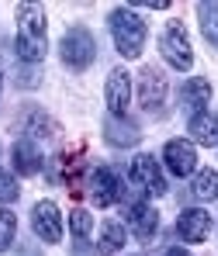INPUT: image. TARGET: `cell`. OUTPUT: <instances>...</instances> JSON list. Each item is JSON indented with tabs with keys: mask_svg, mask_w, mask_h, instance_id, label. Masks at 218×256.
I'll use <instances>...</instances> for the list:
<instances>
[{
	"mask_svg": "<svg viewBox=\"0 0 218 256\" xmlns=\"http://www.w3.org/2000/svg\"><path fill=\"white\" fill-rule=\"evenodd\" d=\"M45 10L38 7V4H21L18 7V42H14V48H18V56L24 59V62H42L45 56Z\"/></svg>",
	"mask_w": 218,
	"mask_h": 256,
	"instance_id": "1",
	"label": "cell"
},
{
	"mask_svg": "<svg viewBox=\"0 0 218 256\" xmlns=\"http://www.w3.org/2000/svg\"><path fill=\"white\" fill-rule=\"evenodd\" d=\"M146 21L132 10V7H118L111 14V38H114V48L125 56V59H138L142 48H146Z\"/></svg>",
	"mask_w": 218,
	"mask_h": 256,
	"instance_id": "2",
	"label": "cell"
},
{
	"mask_svg": "<svg viewBox=\"0 0 218 256\" xmlns=\"http://www.w3.org/2000/svg\"><path fill=\"white\" fill-rule=\"evenodd\" d=\"M59 56H62V66L66 70L84 73V70L94 66V59H97V42H94V35H90L87 28H70L62 35V42H59Z\"/></svg>",
	"mask_w": 218,
	"mask_h": 256,
	"instance_id": "3",
	"label": "cell"
},
{
	"mask_svg": "<svg viewBox=\"0 0 218 256\" xmlns=\"http://www.w3.org/2000/svg\"><path fill=\"white\" fill-rule=\"evenodd\" d=\"M160 52H163V59H166L174 70H180V73H187V70L194 66V48H190V38H187V32H184L180 21H174V24L163 32Z\"/></svg>",
	"mask_w": 218,
	"mask_h": 256,
	"instance_id": "4",
	"label": "cell"
},
{
	"mask_svg": "<svg viewBox=\"0 0 218 256\" xmlns=\"http://www.w3.org/2000/svg\"><path fill=\"white\" fill-rule=\"evenodd\" d=\"M166 76L156 70V66H146L142 70V76H138V104L149 111V114H160L163 111V104H166Z\"/></svg>",
	"mask_w": 218,
	"mask_h": 256,
	"instance_id": "5",
	"label": "cell"
},
{
	"mask_svg": "<svg viewBox=\"0 0 218 256\" xmlns=\"http://www.w3.org/2000/svg\"><path fill=\"white\" fill-rule=\"evenodd\" d=\"M128 176H132L135 187H142V190L152 194V198H163V194H166V176H163V170H160L156 156H135Z\"/></svg>",
	"mask_w": 218,
	"mask_h": 256,
	"instance_id": "6",
	"label": "cell"
},
{
	"mask_svg": "<svg viewBox=\"0 0 218 256\" xmlns=\"http://www.w3.org/2000/svg\"><path fill=\"white\" fill-rule=\"evenodd\" d=\"M90 201L97 204V208H111L114 201H122V180H118V173L108 170V166H97V170L90 173Z\"/></svg>",
	"mask_w": 218,
	"mask_h": 256,
	"instance_id": "7",
	"label": "cell"
},
{
	"mask_svg": "<svg viewBox=\"0 0 218 256\" xmlns=\"http://www.w3.org/2000/svg\"><path fill=\"white\" fill-rule=\"evenodd\" d=\"M32 228H35V236L48 242V246H56L59 239H62V214L59 208L52 204V201H38L35 208H32Z\"/></svg>",
	"mask_w": 218,
	"mask_h": 256,
	"instance_id": "8",
	"label": "cell"
},
{
	"mask_svg": "<svg viewBox=\"0 0 218 256\" xmlns=\"http://www.w3.org/2000/svg\"><path fill=\"white\" fill-rule=\"evenodd\" d=\"M163 163L174 176H194L198 173V152H194V142H184V138H174L166 142L163 149Z\"/></svg>",
	"mask_w": 218,
	"mask_h": 256,
	"instance_id": "9",
	"label": "cell"
},
{
	"mask_svg": "<svg viewBox=\"0 0 218 256\" xmlns=\"http://www.w3.org/2000/svg\"><path fill=\"white\" fill-rule=\"evenodd\" d=\"M212 225L215 222H212V214L204 212V208H187L176 218V232H180L184 242H204L212 236Z\"/></svg>",
	"mask_w": 218,
	"mask_h": 256,
	"instance_id": "10",
	"label": "cell"
},
{
	"mask_svg": "<svg viewBox=\"0 0 218 256\" xmlns=\"http://www.w3.org/2000/svg\"><path fill=\"white\" fill-rule=\"evenodd\" d=\"M128 228L138 242H149L156 232H160V212L149 204V201H135L128 208Z\"/></svg>",
	"mask_w": 218,
	"mask_h": 256,
	"instance_id": "11",
	"label": "cell"
},
{
	"mask_svg": "<svg viewBox=\"0 0 218 256\" xmlns=\"http://www.w3.org/2000/svg\"><path fill=\"white\" fill-rule=\"evenodd\" d=\"M104 100H108L111 114H125V108H128V100H132V76L125 70H111L108 86H104Z\"/></svg>",
	"mask_w": 218,
	"mask_h": 256,
	"instance_id": "12",
	"label": "cell"
},
{
	"mask_svg": "<svg viewBox=\"0 0 218 256\" xmlns=\"http://www.w3.org/2000/svg\"><path fill=\"white\" fill-rule=\"evenodd\" d=\"M104 135H108L111 146L128 149V146H135V142L142 138V128L135 125L132 118H125V114H108V122H104Z\"/></svg>",
	"mask_w": 218,
	"mask_h": 256,
	"instance_id": "13",
	"label": "cell"
},
{
	"mask_svg": "<svg viewBox=\"0 0 218 256\" xmlns=\"http://www.w3.org/2000/svg\"><path fill=\"white\" fill-rule=\"evenodd\" d=\"M10 160H14V170L21 173V176H35V173L42 170V149H38V142H32V138H21V142L14 146Z\"/></svg>",
	"mask_w": 218,
	"mask_h": 256,
	"instance_id": "14",
	"label": "cell"
},
{
	"mask_svg": "<svg viewBox=\"0 0 218 256\" xmlns=\"http://www.w3.org/2000/svg\"><path fill=\"white\" fill-rule=\"evenodd\" d=\"M208 100H212V84L208 80H187L184 90H180V104H184V111L194 118V114H201L204 108H208Z\"/></svg>",
	"mask_w": 218,
	"mask_h": 256,
	"instance_id": "15",
	"label": "cell"
},
{
	"mask_svg": "<svg viewBox=\"0 0 218 256\" xmlns=\"http://www.w3.org/2000/svg\"><path fill=\"white\" fill-rule=\"evenodd\" d=\"M187 132H190V138H194L198 146H218V118L212 111L194 114L190 125H187Z\"/></svg>",
	"mask_w": 218,
	"mask_h": 256,
	"instance_id": "16",
	"label": "cell"
},
{
	"mask_svg": "<svg viewBox=\"0 0 218 256\" xmlns=\"http://www.w3.org/2000/svg\"><path fill=\"white\" fill-rule=\"evenodd\" d=\"M125 239H128V232H125L122 222H104L100 239H97V256H114L125 246Z\"/></svg>",
	"mask_w": 218,
	"mask_h": 256,
	"instance_id": "17",
	"label": "cell"
},
{
	"mask_svg": "<svg viewBox=\"0 0 218 256\" xmlns=\"http://www.w3.org/2000/svg\"><path fill=\"white\" fill-rule=\"evenodd\" d=\"M198 21H201L204 42L218 52V4H198Z\"/></svg>",
	"mask_w": 218,
	"mask_h": 256,
	"instance_id": "18",
	"label": "cell"
},
{
	"mask_svg": "<svg viewBox=\"0 0 218 256\" xmlns=\"http://www.w3.org/2000/svg\"><path fill=\"white\" fill-rule=\"evenodd\" d=\"M190 194L198 201H218V173L215 170H198L194 173V184H190Z\"/></svg>",
	"mask_w": 218,
	"mask_h": 256,
	"instance_id": "19",
	"label": "cell"
},
{
	"mask_svg": "<svg viewBox=\"0 0 218 256\" xmlns=\"http://www.w3.org/2000/svg\"><path fill=\"white\" fill-rule=\"evenodd\" d=\"M56 132H59V128L52 125L45 114H38V111H32V114L24 118V138H32V142H38V138H56Z\"/></svg>",
	"mask_w": 218,
	"mask_h": 256,
	"instance_id": "20",
	"label": "cell"
},
{
	"mask_svg": "<svg viewBox=\"0 0 218 256\" xmlns=\"http://www.w3.org/2000/svg\"><path fill=\"white\" fill-rule=\"evenodd\" d=\"M70 228H73V239H76L80 246H87L90 232H94V218H90L84 208H76V212L70 214Z\"/></svg>",
	"mask_w": 218,
	"mask_h": 256,
	"instance_id": "21",
	"label": "cell"
},
{
	"mask_svg": "<svg viewBox=\"0 0 218 256\" xmlns=\"http://www.w3.org/2000/svg\"><path fill=\"white\" fill-rule=\"evenodd\" d=\"M14 239H18V218H14V212L0 208V253H7L14 246Z\"/></svg>",
	"mask_w": 218,
	"mask_h": 256,
	"instance_id": "22",
	"label": "cell"
},
{
	"mask_svg": "<svg viewBox=\"0 0 218 256\" xmlns=\"http://www.w3.org/2000/svg\"><path fill=\"white\" fill-rule=\"evenodd\" d=\"M18 180L10 176L7 170H0V204H10V201H18Z\"/></svg>",
	"mask_w": 218,
	"mask_h": 256,
	"instance_id": "23",
	"label": "cell"
},
{
	"mask_svg": "<svg viewBox=\"0 0 218 256\" xmlns=\"http://www.w3.org/2000/svg\"><path fill=\"white\" fill-rule=\"evenodd\" d=\"M163 256H190V253H187V250H180V246H174V250H166Z\"/></svg>",
	"mask_w": 218,
	"mask_h": 256,
	"instance_id": "24",
	"label": "cell"
},
{
	"mask_svg": "<svg viewBox=\"0 0 218 256\" xmlns=\"http://www.w3.org/2000/svg\"><path fill=\"white\" fill-rule=\"evenodd\" d=\"M0 86H4V70H0Z\"/></svg>",
	"mask_w": 218,
	"mask_h": 256,
	"instance_id": "25",
	"label": "cell"
}]
</instances>
